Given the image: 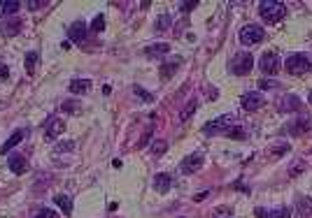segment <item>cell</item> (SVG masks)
Listing matches in <instances>:
<instances>
[{
	"label": "cell",
	"instance_id": "obj_1",
	"mask_svg": "<svg viewBox=\"0 0 312 218\" xmlns=\"http://www.w3.org/2000/svg\"><path fill=\"white\" fill-rule=\"evenodd\" d=\"M259 12L263 17V21L275 24V21H280L286 14V7L282 2H275V0H263V2H259Z\"/></svg>",
	"mask_w": 312,
	"mask_h": 218
},
{
	"label": "cell",
	"instance_id": "obj_2",
	"mask_svg": "<svg viewBox=\"0 0 312 218\" xmlns=\"http://www.w3.org/2000/svg\"><path fill=\"white\" fill-rule=\"evenodd\" d=\"M310 70V58L305 53H294L286 58V72L291 74H303V72Z\"/></svg>",
	"mask_w": 312,
	"mask_h": 218
},
{
	"label": "cell",
	"instance_id": "obj_3",
	"mask_svg": "<svg viewBox=\"0 0 312 218\" xmlns=\"http://www.w3.org/2000/svg\"><path fill=\"white\" fill-rule=\"evenodd\" d=\"M263 35H266V33H263V28L252 24V26H245L240 30V42L245 44V47H252V44H259L261 40H263Z\"/></svg>",
	"mask_w": 312,
	"mask_h": 218
},
{
	"label": "cell",
	"instance_id": "obj_4",
	"mask_svg": "<svg viewBox=\"0 0 312 218\" xmlns=\"http://www.w3.org/2000/svg\"><path fill=\"white\" fill-rule=\"evenodd\" d=\"M252 65H254V58H252V53L242 51V53H238V56L233 58L231 70L235 72V74H240V77H242V74H250Z\"/></svg>",
	"mask_w": 312,
	"mask_h": 218
},
{
	"label": "cell",
	"instance_id": "obj_5",
	"mask_svg": "<svg viewBox=\"0 0 312 218\" xmlns=\"http://www.w3.org/2000/svg\"><path fill=\"white\" fill-rule=\"evenodd\" d=\"M228 128H233V114H224V116H219V119H214V121H210L203 128V132H219V130H228Z\"/></svg>",
	"mask_w": 312,
	"mask_h": 218
},
{
	"label": "cell",
	"instance_id": "obj_6",
	"mask_svg": "<svg viewBox=\"0 0 312 218\" xmlns=\"http://www.w3.org/2000/svg\"><path fill=\"white\" fill-rule=\"evenodd\" d=\"M259 68L266 72V74H277V72H280V58H277V53H273V51L263 53L261 61H259Z\"/></svg>",
	"mask_w": 312,
	"mask_h": 218
},
{
	"label": "cell",
	"instance_id": "obj_7",
	"mask_svg": "<svg viewBox=\"0 0 312 218\" xmlns=\"http://www.w3.org/2000/svg\"><path fill=\"white\" fill-rule=\"evenodd\" d=\"M240 102H242V109H247V112H256V109H261L266 105V100H263L261 93H245Z\"/></svg>",
	"mask_w": 312,
	"mask_h": 218
},
{
	"label": "cell",
	"instance_id": "obj_8",
	"mask_svg": "<svg viewBox=\"0 0 312 218\" xmlns=\"http://www.w3.org/2000/svg\"><path fill=\"white\" fill-rule=\"evenodd\" d=\"M63 130H65V123H63L61 119H56V116H52V119L45 123V137L47 140H56Z\"/></svg>",
	"mask_w": 312,
	"mask_h": 218
},
{
	"label": "cell",
	"instance_id": "obj_9",
	"mask_svg": "<svg viewBox=\"0 0 312 218\" xmlns=\"http://www.w3.org/2000/svg\"><path fill=\"white\" fill-rule=\"evenodd\" d=\"M200 165H203V156H200V153H194V156H189L182 160V172H184V174H194L196 170H200Z\"/></svg>",
	"mask_w": 312,
	"mask_h": 218
},
{
	"label": "cell",
	"instance_id": "obj_10",
	"mask_svg": "<svg viewBox=\"0 0 312 218\" xmlns=\"http://www.w3.org/2000/svg\"><path fill=\"white\" fill-rule=\"evenodd\" d=\"M86 24L84 21H75L70 26V30H68V37H70L72 42H84V37H86Z\"/></svg>",
	"mask_w": 312,
	"mask_h": 218
},
{
	"label": "cell",
	"instance_id": "obj_11",
	"mask_svg": "<svg viewBox=\"0 0 312 218\" xmlns=\"http://www.w3.org/2000/svg\"><path fill=\"white\" fill-rule=\"evenodd\" d=\"M179 65H182V58H170V61H166L163 63V65H161V77L163 79H170L172 77V74H175V72H177V68Z\"/></svg>",
	"mask_w": 312,
	"mask_h": 218
},
{
	"label": "cell",
	"instance_id": "obj_12",
	"mask_svg": "<svg viewBox=\"0 0 312 218\" xmlns=\"http://www.w3.org/2000/svg\"><path fill=\"white\" fill-rule=\"evenodd\" d=\"M9 170H12V172H14V174H24V172H26L28 170V163H26V158L24 156H12L9 158Z\"/></svg>",
	"mask_w": 312,
	"mask_h": 218
},
{
	"label": "cell",
	"instance_id": "obj_13",
	"mask_svg": "<svg viewBox=\"0 0 312 218\" xmlns=\"http://www.w3.org/2000/svg\"><path fill=\"white\" fill-rule=\"evenodd\" d=\"M170 186H172V176L170 174H156L154 176V188L159 193H168Z\"/></svg>",
	"mask_w": 312,
	"mask_h": 218
},
{
	"label": "cell",
	"instance_id": "obj_14",
	"mask_svg": "<svg viewBox=\"0 0 312 218\" xmlns=\"http://www.w3.org/2000/svg\"><path fill=\"white\" fill-rule=\"evenodd\" d=\"M24 137H26V132H24V130H14V132H12V137H9V140L5 142L2 146H0V153H7L9 148H14L19 142L24 140Z\"/></svg>",
	"mask_w": 312,
	"mask_h": 218
},
{
	"label": "cell",
	"instance_id": "obj_15",
	"mask_svg": "<svg viewBox=\"0 0 312 218\" xmlns=\"http://www.w3.org/2000/svg\"><path fill=\"white\" fill-rule=\"evenodd\" d=\"M170 47L166 42H159V44H149L147 49H144V53L149 56V58H154V56H163V53H168Z\"/></svg>",
	"mask_w": 312,
	"mask_h": 218
},
{
	"label": "cell",
	"instance_id": "obj_16",
	"mask_svg": "<svg viewBox=\"0 0 312 218\" xmlns=\"http://www.w3.org/2000/svg\"><path fill=\"white\" fill-rule=\"evenodd\" d=\"M89 86H91L89 79H72L68 88H70V93H86V91H89Z\"/></svg>",
	"mask_w": 312,
	"mask_h": 218
},
{
	"label": "cell",
	"instance_id": "obj_17",
	"mask_svg": "<svg viewBox=\"0 0 312 218\" xmlns=\"http://www.w3.org/2000/svg\"><path fill=\"white\" fill-rule=\"evenodd\" d=\"M19 7H21V2H17V0H2V2H0V14L12 17L14 12H19Z\"/></svg>",
	"mask_w": 312,
	"mask_h": 218
},
{
	"label": "cell",
	"instance_id": "obj_18",
	"mask_svg": "<svg viewBox=\"0 0 312 218\" xmlns=\"http://www.w3.org/2000/svg\"><path fill=\"white\" fill-rule=\"evenodd\" d=\"M280 109H284V112H296V109H301V100L296 96H286L282 97V107Z\"/></svg>",
	"mask_w": 312,
	"mask_h": 218
},
{
	"label": "cell",
	"instance_id": "obj_19",
	"mask_svg": "<svg viewBox=\"0 0 312 218\" xmlns=\"http://www.w3.org/2000/svg\"><path fill=\"white\" fill-rule=\"evenodd\" d=\"M54 202L61 207L65 216H70V214H72V200L68 197V195H56V197H54Z\"/></svg>",
	"mask_w": 312,
	"mask_h": 218
},
{
	"label": "cell",
	"instance_id": "obj_20",
	"mask_svg": "<svg viewBox=\"0 0 312 218\" xmlns=\"http://www.w3.org/2000/svg\"><path fill=\"white\" fill-rule=\"evenodd\" d=\"M298 214L303 218H312V200L310 197H301V200H298Z\"/></svg>",
	"mask_w": 312,
	"mask_h": 218
},
{
	"label": "cell",
	"instance_id": "obj_21",
	"mask_svg": "<svg viewBox=\"0 0 312 218\" xmlns=\"http://www.w3.org/2000/svg\"><path fill=\"white\" fill-rule=\"evenodd\" d=\"M19 30H21V21H19V19H12L9 24H5V26H2V35L12 37V35H17Z\"/></svg>",
	"mask_w": 312,
	"mask_h": 218
},
{
	"label": "cell",
	"instance_id": "obj_22",
	"mask_svg": "<svg viewBox=\"0 0 312 218\" xmlns=\"http://www.w3.org/2000/svg\"><path fill=\"white\" fill-rule=\"evenodd\" d=\"M194 112H196V100H189L187 102V107L182 109V114H179V121L182 123H187L191 116H194Z\"/></svg>",
	"mask_w": 312,
	"mask_h": 218
},
{
	"label": "cell",
	"instance_id": "obj_23",
	"mask_svg": "<svg viewBox=\"0 0 312 218\" xmlns=\"http://www.w3.org/2000/svg\"><path fill=\"white\" fill-rule=\"evenodd\" d=\"M35 63H37V51H28L26 53V61H24L28 74H33V72H35Z\"/></svg>",
	"mask_w": 312,
	"mask_h": 218
},
{
	"label": "cell",
	"instance_id": "obj_24",
	"mask_svg": "<svg viewBox=\"0 0 312 218\" xmlns=\"http://www.w3.org/2000/svg\"><path fill=\"white\" fill-rule=\"evenodd\" d=\"M166 151H168V142L156 140V142H154V144H152V153H154V156H163Z\"/></svg>",
	"mask_w": 312,
	"mask_h": 218
},
{
	"label": "cell",
	"instance_id": "obj_25",
	"mask_svg": "<svg viewBox=\"0 0 312 218\" xmlns=\"http://www.w3.org/2000/svg\"><path fill=\"white\" fill-rule=\"evenodd\" d=\"M226 137H228V140H242V137H245V130H242L240 125L228 128V130H226Z\"/></svg>",
	"mask_w": 312,
	"mask_h": 218
},
{
	"label": "cell",
	"instance_id": "obj_26",
	"mask_svg": "<svg viewBox=\"0 0 312 218\" xmlns=\"http://www.w3.org/2000/svg\"><path fill=\"white\" fill-rule=\"evenodd\" d=\"M170 21H172V19H170V14H161L159 21H156V30H159V33H163V30L170 26Z\"/></svg>",
	"mask_w": 312,
	"mask_h": 218
},
{
	"label": "cell",
	"instance_id": "obj_27",
	"mask_svg": "<svg viewBox=\"0 0 312 218\" xmlns=\"http://www.w3.org/2000/svg\"><path fill=\"white\" fill-rule=\"evenodd\" d=\"M103 28H105V17H103V14H98V17L91 21V30H93V33H100Z\"/></svg>",
	"mask_w": 312,
	"mask_h": 218
},
{
	"label": "cell",
	"instance_id": "obj_28",
	"mask_svg": "<svg viewBox=\"0 0 312 218\" xmlns=\"http://www.w3.org/2000/svg\"><path fill=\"white\" fill-rule=\"evenodd\" d=\"M296 123H298V125H294V128H291V132H294V135H301V132H305V130H310V128H312L310 121H296Z\"/></svg>",
	"mask_w": 312,
	"mask_h": 218
},
{
	"label": "cell",
	"instance_id": "obj_29",
	"mask_svg": "<svg viewBox=\"0 0 312 218\" xmlns=\"http://www.w3.org/2000/svg\"><path fill=\"white\" fill-rule=\"evenodd\" d=\"M133 93H135L138 97H140V100H144V102H152V100H154L152 93H147V91H144V88H140V86H135V88H133Z\"/></svg>",
	"mask_w": 312,
	"mask_h": 218
},
{
	"label": "cell",
	"instance_id": "obj_30",
	"mask_svg": "<svg viewBox=\"0 0 312 218\" xmlns=\"http://www.w3.org/2000/svg\"><path fill=\"white\" fill-rule=\"evenodd\" d=\"M268 218H289V209H284V207H282V209L270 211V214H268Z\"/></svg>",
	"mask_w": 312,
	"mask_h": 218
},
{
	"label": "cell",
	"instance_id": "obj_31",
	"mask_svg": "<svg viewBox=\"0 0 312 218\" xmlns=\"http://www.w3.org/2000/svg\"><path fill=\"white\" fill-rule=\"evenodd\" d=\"M35 218H61V216H58L56 211H52V209H40Z\"/></svg>",
	"mask_w": 312,
	"mask_h": 218
},
{
	"label": "cell",
	"instance_id": "obj_32",
	"mask_svg": "<svg viewBox=\"0 0 312 218\" xmlns=\"http://www.w3.org/2000/svg\"><path fill=\"white\" fill-rule=\"evenodd\" d=\"M63 109H65V112H72V114H77V112H80V105H77V102H72V100H70V102H63Z\"/></svg>",
	"mask_w": 312,
	"mask_h": 218
},
{
	"label": "cell",
	"instance_id": "obj_33",
	"mask_svg": "<svg viewBox=\"0 0 312 218\" xmlns=\"http://www.w3.org/2000/svg\"><path fill=\"white\" fill-rule=\"evenodd\" d=\"M275 86H277V84H275V81H270V79H261V81H259L261 91H268V88H275Z\"/></svg>",
	"mask_w": 312,
	"mask_h": 218
},
{
	"label": "cell",
	"instance_id": "obj_34",
	"mask_svg": "<svg viewBox=\"0 0 312 218\" xmlns=\"http://www.w3.org/2000/svg\"><path fill=\"white\" fill-rule=\"evenodd\" d=\"M149 140H152V130H147L142 135V140L138 142V148H142V146H147V144H149Z\"/></svg>",
	"mask_w": 312,
	"mask_h": 218
},
{
	"label": "cell",
	"instance_id": "obj_35",
	"mask_svg": "<svg viewBox=\"0 0 312 218\" xmlns=\"http://www.w3.org/2000/svg\"><path fill=\"white\" fill-rule=\"evenodd\" d=\"M214 216H217V218H226V216H231V209H228V207H222V209H217V211H214Z\"/></svg>",
	"mask_w": 312,
	"mask_h": 218
},
{
	"label": "cell",
	"instance_id": "obj_36",
	"mask_svg": "<svg viewBox=\"0 0 312 218\" xmlns=\"http://www.w3.org/2000/svg\"><path fill=\"white\" fill-rule=\"evenodd\" d=\"M26 7L28 9H40V7H45V2H42V0H30Z\"/></svg>",
	"mask_w": 312,
	"mask_h": 218
},
{
	"label": "cell",
	"instance_id": "obj_37",
	"mask_svg": "<svg viewBox=\"0 0 312 218\" xmlns=\"http://www.w3.org/2000/svg\"><path fill=\"white\" fill-rule=\"evenodd\" d=\"M196 5H198L196 0H194V2H182V5H179V9H182V12H189V9L196 7Z\"/></svg>",
	"mask_w": 312,
	"mask_h": 218
},
{
	"label": "cell",
	"instance_id": "obj_38",
	"mask_svg": "<svg viewBox=\"0 0 312 218\" xmlns=\"http://www.w3.org/2000/svg\"><path fill=\"white\" fill-rule=\"evenodd\" d=\"M70 148H75V144H72V142H68V144H58V146H56V151H70Z\"/></svg>",
	"mask_w": 312,
	"mask_h": 218
},
{
	"label": "cell",
	"instance_id": "obj_39",
	"mask_svg": "<svg viewBox=\"0 0 312 218\" xmlns=\"http://www.w3.org/2000/svg\"><path fill=\"white\" fill-rule=\"evenodd\" d=\"M7 77H9V70L5 68V65H0V81H2V79H7Z\"/></svg>",
	"mask_w": 312,
	"mask_h": 218
},
{
	"label": "cell",
	"instance_id": "obj_40",
	"mask_svg": "<svg viewBox=\"0 0 312 218\" xmlns=\"http://www.w3.org/2000/svg\"><path fill=\"white\" fill-rule=\"evenodd\" d=\"M207 195H210V193H198V195H196V197H194V200H196V202H203V200H205V197H207Z\"/></svg>",
	"mask_w": 312,
	"mask_h": 218
},
{
	"label": "cell",
	"instance_id": "obj_41",
	"mask_svg": "<svg viewBox=\"0 0 312 218\" xmlns=\"http://www.w3.org/2000/svg\"><path fill=\"white\" fill-rule=\"evenodd\" d=\"M256 216H259V218H268V211H266V209H261V207H259V209H256Z\"/></svg>",
	"mask_w": 312,
	"mask_h": 218
},
{
	"label": "cell",
	"instance_id": "obj_42",
	"mask_svg": "<svg viewBox=\"0 0 312 218\" xmlns=\"http://www.w3.org/2000/svg\"><path fill=\"white\" fill-rule=\"evenodd\" d=\"M310 102H312V93H310Z\"/></svg>",
	"mask_w": 312,
	"mask_h": 218
}]
</instances>
